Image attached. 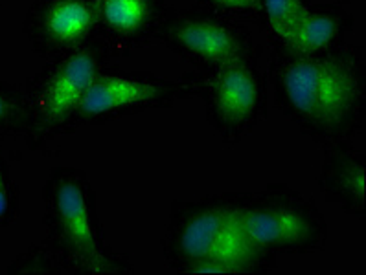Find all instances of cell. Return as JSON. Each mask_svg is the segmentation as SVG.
I'll use <instances>...</instances> for the list:
<instances>
[{"mask_svg": "<svg viewBox=\"0 0 366 275\" xmlns=\"http://www.w3.org/2000/svg\"><path fill=\"white\" fill-rule=\"evenodd\" d=\"M249 244L262 251H313L322 246L326 228L320 213L291 190L276 187L236 204Z\"/></svg>", "mask_w": 366, "mask_h": 275, "instance_id": "cell-2", "label": "cell"}, {"mask_svg": "<svg viewBox=\"0 0 366 275\" xmlns=\"http://www.w3.org/2000/svg\"><path fill=\"white\" fill-rule=\"evenodd\" d=\"M14 211V191L4 169L0 167V220H8Z\"/></svg>", "mask_w": 366, "mask_h": 275, "instance_id": "cell-15", "label": "cell"}, {"mask_svg": "<svg viewBox=\"0 0 366 275\" xmlns=\"http://www.w3.org/2000/svg\"><path fill=\"white\" fill-rule=\"evenodd\" d=\"M280 85L295 114L320 129L342 123L361 99L357 72L339 57L302 56L282 70Z\"/></svg>", "mask_w": 366, "mask_h": 275, "instance_id": "cell-1", "label": "cell"}, {"mask_svg": "<svg viewBox=\"0 0 366 275\" xmlns=\"http://www.w3.org/2000/svg\"><path fill=\"white\" fill-rule=\"evenodd\" d=\"M212 103L219 118L230 125H242L254 114L259 101L256 76L242 59L217 66L210 79Z\"/></svg>", "mask_w": 366, "mask_h": 275, "instance_id": "cell-6", "label": "cell"}, {"mask_svg": "<svg viewBox=\"0 0 366 275\" xmlns=\"http://www.w3.org/2000/svg\"><path fill=\"white\" fill-rule=\"evenodd\" d=\"M102 11L109 26L125 33L138 30L147 19L146 0H104Z\"/></svg>", "mask_w": 366, "mask_h": 275, "instance_id": "cell-12", "label": "cell"}, {"mask_svg": "<svg viewBox=\"0 0 366 275\" xmlns=\"http://www.w3.org/2000/svg\"><path fill=\"white\" fill-rule=\"evenodd\" d=\"M98 78V65L91 52H78L65 59L54 70L41 95V110L52 123L65 120L76 110L89 90L92 81Z\"/></svg>", "mask_w": 366, "mask_h": 275, "instance_id": "cell-5", "label": "cell"}, {"mask_svg": "<svg viewBox=\"0 0 366 275\" xmlns=\"http://www.w3.org/2000/svg\"><path fill=\"white\" fill-rule=\"evenodd\" d=\"M50 220L59 244L74 261L86 270L104 268V255L96 233L94 217L85 187L76 178L63 177L56 182L50 197Z\"/></svg>", "mask_w": 366, "mask_h": 275, "instance_id": "cell-4", "label": "cell"}, {"mask_svg": "<svg viewBox=\"0 0 366 275\" xmlns=\"http://www.w3.org/2000/svg\"><path fill=\"white\" fill-rule=\"evenodd\" d=\"M175 43L192 56L217 66L239 59V43L234 33L216 22H184L175 30Z\"/></svg>", "mask_w": 366, "mask_h": 275, "instance_id": "cell-8", "label": "cell"}, {"mask_svg": "<svg viewBox=\"0 0 366 275\" xmlns=\"http://www.w3.org/2000/svg\"><path fill=\"white\" fill-rule=\"evenodd\" d=\"M173 251L182 268L192 262L224 261L250 270V262L258 257L243 235L237 219L236 204L197 206L177 224L173 233Z\"/></svg>", "mask_w": 366, "mask_h": 275, "instance_id": "cell-3", "label": "cell"}, {"mask_svg": "<svg viewBox=\"0 0 366 275\" xmlns=\"http://www.w3.org/2000/svg\"><path fill=\"white\" fill-rule=\"evenodd\" d=\"M263 6H265L269 26L284 41L307 11L302 0H263Z\"/></svg>", "mask_w": 366, "mask_h": 275, "instance_id": "cell-13", "label": "cell"}, {"mask_svg": "<svg viewBox=\"0 0 366 275\" xmlns=\"http://www.w3.org/2000/svg\"><path fill=\"white\" fill-rule=\"evenodd\" d=\"M216 2L236 9H258L263 6V0H216Z\"/></svg>", "mask_w": 366, "mask_h": 275, "instance_id": "cell-17", "label": "cell"}, {"mask_svg": "<svg viewBox=\"0 0 366 275\" xmlns=\"http://www.w3.org/2000/svg\"><path fill=\"white\" fill-rule=\"evenodd\" d=\"M322 193L350 213H365L366 167L355 155H339L326 165L320 180Z\"/></svg>", "mask_w": 366, "mask_h": 275, "instance_id": "cell-9", "label": "cell"}, {"mask_svg": "<svg viewBox=\"0 0 366 275\" xmlns=\"http://www.w3.org/2000/svg\"><path fill=\"white\" fill-rule=\"evenodd\" d=\"M337 33H339V24L332 15L313 14L307 9L295 30L289 33L285 44L298 56H311L330 46L335 41Z\"/></svg>", "mask_w": 366, "mask_h": 275, "instance_id": "cell-11", "label": "cell"}, {"mask_svg": "<svg viewBox=\"0 0 366 275\" xmlns=\"http://www.w3.org/2000/svg\"><path fill=\"white\" fill-rule=\"evenodd\" d=\"M188 274H243V268L237 266V264H232V262H224V261H201V262H192L188 266L182 268Z\"/></svg>", "mask_w": 366, "mask_h": 275, "instance_id": "cell-14", "label": "cell"}, {"mask_svg": "<svg viewBox=\"0 0 366 275\" xmlns=\"http://www.w3.org/2000/svg\"><path fill=\"white\" fill-rule=\"evenodd\" d=\"M157 94H159V88L151 83L104 76L92 81L76 110L83 116H99V114H107V112L120 110L125 107L147 103L151 99H155Z\"/></svg>", "mask_w": 366, "mask_h": 275, "instance_id": "cell-7", "label": "cell"}, {"mask_svg": "<svg viewBox=\"0 0 366 275\" xmlns=\"http://www.w3.org/2000/svg\"><path fill=\"white\" fill-rule=\"evenodd\" d=\"M94 19L85 0H56L44 15V31L57 43H76L89 33Z\"/></svg>", "mask_w": 366, "mask_h": 275, "instance_id": "cell-10", "label": "cell"}, {"mask_svg": "<svg viewBox=\"0 0 366 275\" xmlns=\"http://www.w3.org/2000/svg\"><path fill=\"white\" fill-rule=\"evenodd\" d=\"M19 110V99L8 92H0V127L14 120Z\"/></svg>", "mask_w": 366, "mask_h": 275, "instance_id": "cell-16", "label": "cell"}]
</instances>
